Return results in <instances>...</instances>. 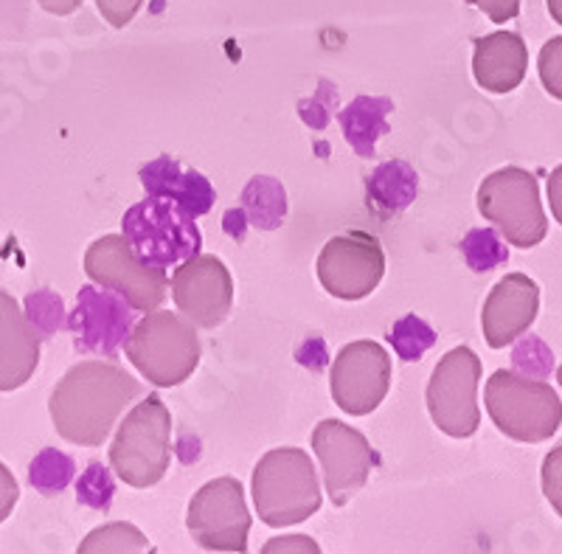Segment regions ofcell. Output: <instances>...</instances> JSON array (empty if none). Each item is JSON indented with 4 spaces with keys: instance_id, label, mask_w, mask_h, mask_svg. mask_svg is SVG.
<instances>
[{
    "instance_id": "1",
    "label": "cell",
    "mask_w": 562,
    "mask_h": 554,
    "mask_svg": "<svg viewBox=\"0 0 562 554\" xmlns=\"http://www.w3.org/2000/svg\"><path fill=\"white\" fill-rule=\"evenodd\" d=\"M140 395V383L110 361H82L65 372L48 411L57 433L74 445L99 447L108 442L124 408Z\"/></svg>"
},
{
    "instance_id": "2",
    "label": "cell",
    "mask_w": 562,
    "mask_h": 554,
    "mask_svg": "<svg viewBox=\"0 0 562 554\" xmlns=\"http://www.w3.org/2000/svg\"><path fill=\"white\" fill-rule=\"evenodd\" d=\"M321 485L313 459L299 447H276L254 470L256 512L268 527H293L321 510Z\"/></svg>"
},
{
    "instance_id": "3",
    "label": "cell",
    "mask_w": 562,
    "mask_h": 554,
    "mask_svg": "<svg viewBox=\"0 0 562 554\" xmlns=\"http://www.w3.org/2000/svg\"><path fill=\"white\" fill-rule=\"evenodd\" d=\"M169 462H172V417L160 397L149 395L124 417L115 431L110 445V467L124 485L147 490L167 476Z\"/></svg>"
},
{
    "instance_id": "4",
    "label": "cell",
    "mask_w": 562,
    "mask_h": 554,
    "mask_svg": "<svg viewBox=\"0 0 562 554\" xmlns=\"http://www.w3.org/2000/svg\"><path fill=\"white\" fill-rule=\"evenodd\" d=\"M127 361L158 389H172L194 375L200 339L194 324L167 310L147 312L127 335Z\"/></svg>"
},
{
    "instance_id": "5",
    "label": "cell",
    "mask_w": 562,
    "mask_h": 554,
    "mask_svg": "<svg viewBox=\"0 0 562 554\" xmlns=\"http://www.w3.org/2000/svg\"><path fill=\"white\" fill-rule=\"evenodd\" d=\"M484 406L504 436L515 442L551 440L562 425V400L549 383L498 369L486 380Z\"/></svg>"
},
{
    "instance_id": "6",
    "label": "cell",
    "mask_w": 562,
    "mask_h": 554,
    "mask_svg": "<svg viewBox=\"0 0 562 554\" xmlns=\"http://www.w3.org/2000/svg\"><path fill=\"white\" fill-rule=\"evenodd\" d=\"M475 200L481 217L501 231L512 248H535L549 234L540 186L535 175L520 166H504L498 173L486 175Z\"/></svg>"
},
{
    "instance_id": "7",
    "label": "cell",
    "mask_w": 562,
    "mask_h": 554,
    "mask_svg": "<svg viewBox=\"0 0 562 554\" xmlns=\"http://www.w3.org/2000/svg\"><path fill=\"white\" fill-rule=\"evenodd\" d=\"M122 229L130 248L144 262L164 270L200 254L203 245L194 217L164 198H147L144 203L133 206L124 214Z\"/></svg>"
},
{
    "instance_id": "8",
    "label": "cell",
    "mask_w": 562,
    "mask_h": 554,
    "mask_svg": "<svg viewBox=\"0 0 562 554\" xmlns=\"http://www.w3.org/2000/svg\"><path fill=\"white\" fill-rule=\"evenodd\" d=\"M85 274L93 285L122 296L138 312L158 310L167 299V270L140 259L124 234H108L90 245L85 254Z\"/></svg>"
},
{
    "instance_id": "9",
    "label": "cell",
    "mask_w": 562,
    "mask_h": 554,
    "mask_svg": "<svg viewBox=\"0 0 562 554\" xmlns=\"http://www.w3.org/2000/svg\"><path fill=\"white\" fill-rule=\"evenodd\" d=\"M481 361L470 346H456L441 357L425 391L434 425L453 440L473 436L481 425Z\"/></svg>"
},
{
    "instance_id": "10",
    "label": "cell",
    "mask_w": 562,
    "mask_h": 554,
    "mask_svg": "<svg viewBox=\"0 0 562 554\" xmlns=\"http://www.w3.org/2000/svg\"><path fill=\"white\" fill-rule=\"evenodd\" d=\"M186 527L192 541L205 552H245L248 549L250 512L237 478L223 476L194 492Z\"/></svg>"
},
{
    "instance_id": "11",
    "label": "cell",
    "mask_w": 562,
    "mask_h": 554,
    "mask_svg": "<svg viewBox=\"0 0 562 554\" xmlns=\"http://www.w3.org/2000/svg\"><path fill=\"white\" fill-rule=\"evenodd\" d=\"M383 274V245L366 231L333 236L318 254V281L326 293L340 301H360L374 293Z\"/></svg>"
},
{
    "instance_id": "12",
    "label": "cell",
    "mask_w": 562,
    "mask_h": 554,
    "mask_svg": "<svg viewBox=\"0 0 562 554\" xmlns=\"http://www.w3.org/2000/svg\"><path fill=\"white\" fill-rule=\"evenodd\" d=\"M313 451L324 473L326 496L335 507H346L351 496H358L378 465V453L358 428L340 420H324L313 431Z\"/></svg>"
},
{
    "instance_id": "13",
    "label": "cell",
    "mask_w": 562,
    "mask_h": 554,
    "mask_svg": "<svg viewBox=\"0 0 562 554\" xmlns=\"http://www.w3.org/2000/svg\"><path fill=\"white\" fill-rule=\"evenodd\" d=\"M333 400L349 417H366L378 411L391 389V357L374 341H355L335 357Z\"/></svg>"
},
{
    "instance_id": "14",
    "label": "cell",
    "mask_w": 562,
    "mask_h": 554,
    "mask_svg": "<svg viewBox=\"0 0 562 554\" xmlns=\"http://www.w3.org/2000/svg\"><path fill=\"white\" fill-rule=\"evenodd\" d=\"M172 299L183 319L200 330H214L228 319L234 307L231 270L217 256H189L172 276Z\"/></svg>"
},
{
    "instance_id": "15",
    "label": "cell",
    "mask_w": 562,
    "mask_h": 554,
    "mask_svg": "<svg viewBox=\"0 0 562 554\" xmlns=\"http://www.w3.org/2000/svg\"><path fill=\"white\" fill-rule=\"evenodd\" d=\"M540 310V287L526 274H506L481 310V330L492 350H504L529 332Z\"/></svg>"
},
{
    "instance_id": "16",
    "label": "cell",
    "mask_w": 562,
    "mask_h": 554,
    "mask_svg": "<svg viewBox=\"0 0 562 554\" xmlns=\"http://www.w3.org/2000/svg\"><path fill=\"white\" fill-rule=\"evenodd\" d=\"M130 310L133 307L122 296L99 293L93 285L82 287L77 310L70 315V330L77 332V350L102 352V355L113 357L133 326Z\"/></svg>"
},
{
    "instance_id": "17",
    "label": "cell",
    "mask_w": 562,
    "mask_h": 554,
    "mask_svg": "<svg viewBox=\"0 0 562 554\" xmlns=\"http://www.w3.org/2000/svg\"><path fill=\"white\" fill-rule=\"evenodd\" d=\"M40 330L18 301L0 293V391H14L32 380L40 364Z\"/></svg>"
},
{
    "instance_id": "18",
    "label": "cell",
    "mask_w": 562,
    "mask_h": 554,
    "mask_svg": "<svg viewBox=\"0 0 562 554\" xmlns=\"http://www.w3.org/2000/svg\"><path fill=\"white\" fill-rule=\"evenodd\" d=\"M529 48L515 32H495L475 40L473 77L490 93H512L526 79Z\"/></svg>"
},
{
    "instance_id": "19",
    "label": "cell",
    "mask_w": 562,
    "mask_h": 554,
    "mask_svg": "<svg viewBox=\"0 0 562 554\" xmlns=\"http://www.w3.org/2000/svg\"><path fill=\"white\" fill-rule=\"evenodd\" d=\"M140 184H144L149 198L172 200V203H178L186 214L192 217L209 214L211 206H214V198H217L203 175L192 173V169H183L172 158H158L149 166H144L140 169Z\"/></svg>"
},
{
    "instance_id": "20",
    "label": "cell",
    "mask_w": 562,
    "mask_h": 554,
    "mask_svg": "<svg viewBox=\"0 0 562 554\" xmlns=\"http://www.w3.org/2000/svg\"><path fill=\"white\" fill-rule=\"evenodd\" d=\"M391 108H394V104H391L389 99H369V96H360L358 102H351L349 108L340 113L346 141H349L351 147L358 149L363 158H371L380 135L389 133L385 115L391 113Z\"/></svg>"
},
{
    "instance_id": "21",
    "label": "cell",
    "mask_w": 562,
    "mask_h": 554,
    "mask_svg": "<svg viewBox=\"0 0 562 554\" xmlns=\"http://www.w3.org/2000/svg\"><path fill=\"white\" fill-rule=\"evenodd\" d=\"M416 195V173L403 160L380 166L378 175L369 180V198L385 211H403Z\"/></svg>"
},
{
    "instance_id": "22",
    "label": "cell",
    "mask_w": 562,
    "mask_h": 554,
    "mask_svg": "<svg viewBox=\"0 0 562 554\" xmlns=\"http://www.w3.org/2000/svg\"><path fill=\"white\" fill-rule=\"evenodd\" d=\"M149 543L147 535L135 529L133 523H108L102 529H93L82 543L79 552L82 554H133V552H147Z\"/></svg>"
},
{
    "instance_id": "23",
    "label": "cell",
    "mask_w": 562,
    "mask_h": 554,
    "mask_svg": "<svg viewBox=\"0 0 562 554\" xmlns=\"http://www.w3.org/2000/svg\"><path fill=\"white\" fill-rule=\"evenodd\" d=\"M389 341L394 344V352L400 355V361L414 364V361H419V357L436 344V332L434 326L425 324V321L416 319V315H405V319H400L394 324Z\"/></svg>"
},
{
    "instance_id": "24",
    "label": "cell",
    "mask_w": 562,
    "mask_h": 554,
    "mask_svg": "<svg viewBox=\"0 0 562 554\" xmlns=\"http://www.w3.org/2000/svg\"><path fill=\"white\" fill-rule=\"evenodd\" d=\"M32 485L37 487L43 496H54V492H63L74 478V462L70 456L59 451H43L37 459L32 462V470H29Z\"/></svg>"
},
{
    "instance_id": "25",
    "label": "cell",
    "mask_w": 562,
    "mask_h": 554,
    "mask_svg": "<svg viewBox=\"0 0 562 554\" xmlns=\"http://www.w3.org/2000/svg\"><path fill=\"white\" fill-rule=\"evenodd\" d=\"M461 254L473 270H490L492 265L506 262V251L501 248L492 231H470L461 243Z\"/></svg>"
},
{
    "instance_id": "26",
    "label": "cell",
    "mask_w": 562,
    "mask_h": 554,
    "mask_svg": "<svg viewBox=\"0 0 562 554\" xmlns=\"http://www.w3.org/2000/svg\"><path fill=\"white\" fill-rule=\"evenodd\" d=\"M537 74H540V82H543L546 93L554 96L557 102H562V37H551L540 48Z\"/></svg>"
},
{
    "instance_id": "27",
    "label": "cell",
    "mask_w": 562,
    "mask_h": 554,
    "mask_svg": "<svg viewBox=\"0 0 562 554\" xmlns=\"http://www.w3.org/2000/svg\"><path fill=\"white\" fill-rule=\"evenodd\" d=\"M110 498H113V481H110V473L102 465L88 467L82 478H79V501H85L93 510H108Z\"/></svg>"
},
{
    "instance_id": "28",
    "label": "cell",
    "mask_w": 562,
    "mask_h": 554,
    "mask_svg": "<svg viewBox=\"0 0 562 554\" xmlns=\"http://www.w3.org/2000/svg\"><path fill=\"white\" fill-rule=\"evenodd\" d=\"M63 301L57 299V296L52 293H34L29 296V319L34 321V326H37L40 332H54L59 330V326H65V319H63Z\"/></svg>"
},
{
    "instance_id": "29",
    "label": "cell",
    "mask_w": 562,
    "mask_h": 554,
    "mask_svg": "<svg viewBox=\"0 0 562 554\" xmlns=\"http://www.w3.org/2000/svg\"><path fill=\"white\" fill-rule=\"evenodd\" d=\"M543 496L546 501L554 507L557 516L562 518V442L549 451V456L543 459Z\"/></svg>"
},
{
    "instance_id": "30",
    "label": "cell",
    "mask_w": 562,
    "mask_h": 554,
    "mask_svg": "<svg viewBox=\"0 0 562 554\" xmlns=\"http://www.w3.org/2000/svg\"><path fill=\"white\" fill-rule=\"evenodd\" d=\"M97 7L110 26L124 29L133 23V18L138 14V9L144 7V0H97Z\"/></svg>"
},
{
    "instance_id": "31",
    "label": "cell",
    "mask_w": 562,
    "mask_h": 554,
    "mask_svg": "<svg viewBox=\"0 0 562 554\" xmlns=\"http://www.w3.org/2000/svg\"><path fill=\"white\" fill-rule=\"evenodd\" d=\"M467 3L481 9L492 23H506L520 14V0H467Z\"/></svg>"
},
{
    "instance_id": "32",
    "label": "cell",
    "mask_w": 562,
    "mask_h": 554,
    "mask_svg": "<svg viewBox=\"0 0 562 554\" xmlns=\"http://www.w3.org/2000/svg\"><path fill=\"white\" fill-rule=\"evenodd\" d=\"M18 498H20V487L18 481H14L12 470H9L7 465H0V523L12 516V510L18 507Z\"/></svg>"
},
{
    "instance_id": "33",
    "label": "cell",
    "mask_w": 562,
    "mask_h": 554,
    "mask_svg": "<svg viewBox=\"0 0 562 554\" xmlns=\"http://www.w3.org/2000/svg\"><path fill=\"white\" fill-rule=\"evenodd\" d=\"M265 552L273 554V552H310V554H318V543L313 538H304V535H290V538H273V541L265 546Z\"/></svg>"
},
{
    "instance_id": "34",
    "label": "cell",
    "mask_w": 562,
    "mask_h": 554,
    "mask_svg": "<svg viewBox=\"0 0 562 554\" xmlns=\"http://www.w3.org/2000/svg\"><path fill=\"white\" fill-rule=\"evenodd\" d=\"M549 203H551V214H554L557 223L562 225V164L557 166L549 178Z\"/></svg>"
},
{
    "instance_id": "35",
    "label": "cell",
    "mask_w": 562,
    "mask_h": 554,
    "mask_svg": "<svg viewBox=\"0 0 562 554\" xmlns=\"http://www.w3.org/2000/svg\"><path fill=\"white\" fill-rule=\"evenodd\" d=\"M37 3L48 14H57V18H65V14H74L79 7H82V0H37Z\"/></svg>"
},
{
    "instance_id": "36",
    "label": "cell",
    "mask_w": 562,
    "mask_h": 554,
    "mask_svg": "<svg viewBox=\"0 0 562 554\" xmlns=\"http://www.w3.org/2000/svg\"><path fill=\"white\" fill-rule=\"evenodd\" d=\"M546 3H549L551 20H554V23H560V26H562V0H546Z\"/></svg>"
},
{
    "instance_id": "37",
    "label": "cell",
    "mask_w": 562,
    "mask_h": 554,
    "mask_svg": "<svg viewBox=\"0 0 562 554\" xmlns=\"http://www.w3.org/2000/svg\"><path fill=\"white\" fill-rule=\"evenodd\" d=\"M557 383H560V386H562V366H560V369H557Z\"/></svg>"
}]
</instances>
